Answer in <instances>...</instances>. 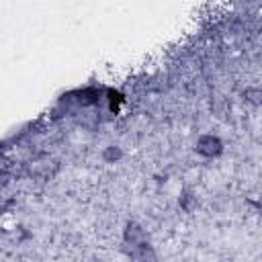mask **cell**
Listing matches in <instances>:
<instances>
[{
    "label": "cell",
    "instance_id": "1",
    "mask_svg": "<svg viewBox=\"0 0 262 262\" xmlns=\"http://www.w3.org/2000/svg\"><path fill=\"white\" fill-rule=\"evenodd\" d=\"M199 151H203V154H217L219 151V141L217 139H213V137H203L201 139V143H199Z\"/></svg>",
    "mask_w": 262,
    "mask_h": 262
}]
</instances>
